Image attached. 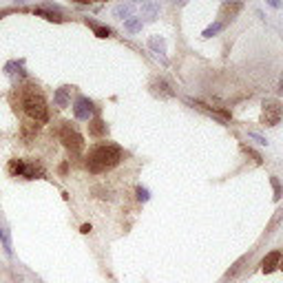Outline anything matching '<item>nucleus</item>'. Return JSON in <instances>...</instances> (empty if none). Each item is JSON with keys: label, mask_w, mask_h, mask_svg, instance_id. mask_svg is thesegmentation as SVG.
Masks as SVG:
<instances>
[{"label": "nucleus", "mask_w": 283, "mask_h": 283, "mask_svg": "<svg viewBox=\"0 0 283 283\" xmlns=\"http://www.w3.org/2000/svg\"><path fill=\"white\" fill-rule=\"evenodd\" d=\"M22 106H25V113L33 119L35 124H44L49 119V106H47V100L40 91L35 88H29L25 91V97H22Z\"/></svg>", "instance_id": "f03ea898"}, {"label": "nucleus", "mask_w": 283, "mask_h": 283, "mask_svg": "<svg viewBox=\"0 0 283 283\" xmlns=\"http://www.w3.org/2000/svg\"><path fill=\"white\" fill-rule=\"evenodd\" d=\"M18 2H22V0H18Z\"/></svg>", "instance_id": "2f4dec72"}, {"label": "nucleus", "mask_w": 283, "mask_h": 283, "mask_svg": "<svg viewBox=\"0 0 283 283\" xmlns=\"http://www.w3.org/2000/svg\"><path fill=\"white\" fill-rule=\"evenodd\" d=\"M33 13H35V16L47 18V20H51V22H60V20H62V18H60V11H49V9H33Z\"/></svg>", "instance_id": "dca6fc26"}, {"label": "nucleus", "mask_w": 283, "mask_h": 283, "mask_svg": "<svg viewBox=\"0 0 283 283\" xmlns=\"http://www.w3.org/2000/svg\"><path fill=\"white\" fill-rule=\"evenodd\" d=\"M239 11H241V2H224L219 9V22H224V25L228 27Z\"/></svg>", "instance_id": "423d86ee"}, {"label": "nucleus", "mask_w": 283, "mask_h": 283, "mask_svg": "<svg viewBox=\"0 0 283 283\" xmlns=\"http://www.w3.org/2000/svg\"><path fill=\"white\" fill-rule=\"evenodd\" d=\"M124 29L131 31V33L142 31V18H126V20H124Z\"/></svg>", "instance_id": "f3484780"}, {"label": "nucleus", "mask_w": 283, "mask_h": 283, "mask_svg": "<svg viewBox=\"0 0 283 283\" xmlns=\"http://www.w3.org/2000/svg\"><path fill=\"white\" fill-rule=\"evenodd\" d=\"M135 193H137V199H140V201H148V199H150L148 188H144V186H137Z\"/></svg>", "instance_id": "4be33fe9"}, {"label": "nucleus", "mask_w": 283, "mask_h": 283, "mask_svg": "<svg viewBox=\"0 0 283 283\" xmlns=\"http://www.w3.org/2000/svg\"><path fill=\"white\" fill-rule=\"evenodd\" d=\"M243 263H246V256H241V259H237V261H234V263H232V268H230L228 272H226V279H232L234 274H237L239 270H241V265H243Z\"/></svg>", "instance_id": "6ab92c4d"}, {"label": "nucleus", "mask_w": 283, "mask_h": 283, "mask_svg": "<svg viewBox=\"0 0 283 283\" xmlns=\"http://www.w3.org/2000/svg\"><path fill=\"white\" fill-rule=\"evenodd\" d=\"M226 29V25H224V22H219V20H217V22H212V25L210 27H206V29H203V38H212V35H215V33H219V31H224Z\"/></svg>", "instance_id": "a211bd4d"}, {"label": "nucleus", "mask_w": 283, "mask_h": 283, "mask_svg": "<svg viewBox=\"0 0 283 283\" xmlns=\"http://www.w3.org/2000/svg\"><path fill=\"white\" fill-rule=\"evenodd\" d=\"M35 133H38V124H22V135H25V140H31Z\"/></svg>", "instance_id": "aec40b11"}, {"label": "nucleus", "mask_w": 283, "mask_h": 283, "mask_svg": "<svg viewBox=\"0 0 283 283\" xmlns=\"http://www.w3.org/2000/svg\"><path fill=\"white\" fill-rule=\"evenodd\" d=\"M224 2H241V0H224Z\"/></svg>", "instance_id": "c85d7f7f"}, {"label": "nucleus", "mask_w": 283, "mask_h": 283, "mask_svg": "<svg viewBox=\"0 0 283 283\" xmlns=\"http://www.w3.org/2000/svg\"><path fill=\"white\" fill-rule=\"evenodd\" d=\"M122 159V148L117 144H100L95 148H91L86 159V168L93 175H100V172H106L111 168H115Z\"/></svg>", "instance_id": "f257e3e1"}, {"label": "nucleus", "mask_w": 283, "mask_h": 283, "mask_svg": "<svg viewBox=\"0 0 283 283\" xmlns=\"http://www.w3.org/2000/svg\"><path fill=\"white\" fill-rule=\"evenodd\" d=\"M0 239H2V230H0Z\"/></svg>", "instance_id": "7c9ffc66"}, {"label": "nucleus", "mask_w": 283, "mask_h": 283, "mask_svg": "<svg viewBox=\"0 0 283 283\" xmlns=\"http://www.w3.org/2000/svg\"><path fill=\"white\" fill-rule=\"evenodd\" d=\"M133 13V4H117V7L113 9V16L119 18V20H126V18H131Z\"/></svg>", "instance_id": "4468645a"}, {"label": "nucleus", "mask_w": 283, "mask_h": 283, "mask_svg": "<svg viewBox=\"0 0 283 283\" xmlns=\"http://www.w3.org/2000/svg\"><path fill=\"white\" fill-rule=\"evenodd\" d=\"M270 181H272V188H274V199H281V195H283V188H281V181L277 179V177H270Z\"/></svg>", "instance_id": "412c9836"}, {"label": "nucleus", "mask_w": 283, "mask_h": 283, "mask_svg": "<svg viewBox=\"0 0 283 283\" xmlns=\"http://www.w3.org/2000/svg\"><path fill=\"white\" fill-rule=\"evenodd\" d=\"M75 2H80V4H88V2H93V0H75Z\"/></svg>", "instance_id": "cd10ccee"}, {"label": "nucleus", "mask_w": 283, "mask_h": 283, "mask_svg": "<svg viewBox=\"0 0 283 283\" xmlns=\"http://www.w3.org/2000/svg\"><path fill=\"white\" fill-rule=\"evenodd\" d=\"M142 16H144L146 20H155V18L159 16V2H155V0H146V2L142 4Z\"/></svg>", "instance_id": "9d476101"}, {"label": "nucleus", "mask_w": 283, "mask_h": 283, "mask_svg": "<svg viewBox=\"0 0 283 283\" xmlns=\"http://www.w3.org/2000/svg\"><path fill=\"white\" fill-rule=\"evenodd\" d=\"M80 230H82L84 234H88V232H91V226H88V224H84V226H82V228H80Z\"/></svg>", "instance_id": "393cba45"}, {"label": "nucleus", "mask_w": 283, "mask_h": 283, "mask_svg": "<svg viewBox=\"0 0 283 283\" xmlns=\"http://www.w3.org/2000/svg\"><path fill=\"white\" fill-rule=\"evenodd\" d=\"M279 263H281V252L274 250V252H270V255H265V259L261 261V270H263L265 274H270L279 268Z\"/></svg>", "instance_id": "6e6552de"}, {"label": "nucleus", "mask_w": 283, "mask_h": 283, "mask_svg": "<svg viewBox=\"0 0 283 283\" xmlns=\"http://www.w3.org/2000/svg\"><path fill=\"white\" fill-rule=\"evenodd\" d=\"M42 175H44L42 166H38V164H31V162H25V159H22L20 177H27V179H38V177H42Z\"/></svg>", "instance_id": "1a4fd4ad"}, {"label": "nucleus", "mask_w": 283, "mask_h": 283, "mask_svg": "<svg viewBox=\"0 0 283 283\" xmlns=\"http://www.w3.org/2000/svg\"><path fill=\"white\" fill-rule=\"evenodd\" d=\"M88 135L91 137H104L106 135V124L100 117H93L88 122Z\"/></svg>", "instance_id": "9b49d317"}, {"label": "nucleus", "mask_w": 283, "mask_h": 283, "mask_svg": "<svg viewBox=\"0 0 283 283\" xmlns=\"http://www.w3.org/2000/svg\"><path fill=\"white\" fill-rule=\"evenodd\" d=\"M133 2H142V4H144V2H146V0H133Z\"/></svg>", "instance_id": "c756f323"}, {"label": "nucleus", "mask_w": 283, "mask_h": 283, "mask_svg": "<svg viewBox=\"0 0 283 283\" xmlns=\"http://www.w3.org/2000/svg\"><path fill=\"white\" fill-rule=\"evenodd\" d=\"M281 115H283V109L277 100H265L263 102V109H261V122L265 126H277L281 122Z\"/></svg>", "instance_id": "20e7f679"}, {"label": "nucleus", "mask_w": 283, "mask_h": 283, "mask_svg": "<svg viewBox=\"0 0 283 283\" xmlns=\"http://www.w3.org/2000/svg\"><path fill=\"white\" fill-rule=\"evenodd\" d=\"M69 86H60L56 91V95H53V102H56V106H60V109H66L69 106Z\"/></svg>", "instance_id": "f8f14e48"}, {"label": "nucleus", "mask_w": 283, "mask_h": 283, "mask_svg": "<svg viewBox=\"0 0 283 283\" xmlns=\"http://www.w3.org/2000/svg\"><path fill=\"white\" fill-rule=\"evenodd\" d=\"M265 2H268L270 7H274V9H279V7H281V0H265Z\"/></svg>", "instance_id": "b1692460"}, {"label": "nucleus", "mask_w": 283, "mask_h": 283, "mask_svg": "<svg viewBox=\"0 0 283 283\" xmlns=\"http://www.w3.org/2000/svg\"><path fill=\"white\" fill-rule=\"evenodd\" d=\"M279 93H283V75H281V82H279Z\"/></svg>", "instance_id": "bb28decb"}, {"label": "nucleus", "mask_w": 283, "mask_h": 283, "mask_svg": "<svg viewBox=\"0 0 283 283\" xmlns=\"http://www.w3.org/2000/svg\"><path fill=\"white\" fill-rule=\"evenodd\" d=\"M186 2H188V0H172V4H177V7H184Z\"/></svg>", "instance_id": "a878e982"}, {"label": "nucleus", "mask_w": 283, "mask_h": 283, "mask_svg": "<svg viewBox=\"0 0 283 283\" xmlns=\"http://www.w3.org/2000/svg\"><path fill=\"white\" fill-rule=\"evenodd\" d=\"M150 91H153V95L162 97V100H168V97L175 95V93H172V88L166 84V80H162V78H155L153 82H150Z\"/></svg>", "instance_id": "0eeeda50"}, {"label": "nucleus", "mask_w": 283, "mask_h": 283, "mask_svg": "<svg viewBox=\"0 0 283 283\" xmlns=\"http://www.w3.org/2000/svg\"><path fill=\"white\" fill-rule=\"evenodd\" d=\"M248 137H250V140H255L256 144H268V140H265V137H261L259 133H248Z\"/></svg>", "instance_id": "5701e85b"}, {"label": "nucleus", "mask_w": 283, "mask_h": 283, "mask_svg": "<svg viewBox=\"0 0 283 283\" xmlns=\"http://www.w3.org/2000/svg\"><path fill=\"white\" fill-rule=\"evenodd\" d=\"M148 47L153 49L155 53H159L162 57H164V53H166V44H164V40H162V38H157V35L148 40ZM164 62H166V57H164Z\"/></svg>", "instance_id": "2eb2a0df"}, {"label": "nucleus", "mask_w": 283, "mask_h": 283, "mask_svg": "<svg viewBox=\"0 0 283 283\" xmlns=\"http://www.w3.org/2000/svg\"><path fill=\"white\" fill-rule=\"evenodd\" d=\"M38 283H40V281H38Z\"/></svg>", "instance_id": "473e14b6"}, {"label": "nucleus", "mask_w": 283, "mask_h": 283, "mask_svg": "<svg viewBox=\"0 0 283 283\" xmlns=\"http://www.w3.org/2000/svg\"><path fill=\"white\" fill-rule=\"evenodd\" d=\"M86 25L91 27V29H93V33H95L97 38H109V35H111V29H109V27H104V25H97L95 20H86Z\"/></svg>", "instance_id": "ddd939ff"}, {"label": "nucleus", "mask_w": 283, "mask_h": 283, "mask_svg": "<svg viewBox=\"0 0 283 283\" xmlns=\"http://www.w3.org/2000/svg\"><path fill=\"white\" fill-rule=\"evenodd\" d=\"M60 142L64 144V148L69 150L71 155L82 153V148H84L82 135H80L75 128H71L69 122H62V126H60Z\"/></svg>", "instance_id": "7ed1b4c3"}, {"label": "nucleus", "mask_w": 283, "mask_h": 283, "mask_svg": "<svg viewBox=\"0 0 283 283\" xmlns=\"http://www.w3.org/2000/svg\"><path fill=\"white\" fill-rule=\"evenodd\" d=\"M93 111H95V106H93V102L88 100V97H78L73 104V115L78 119H91L93 117Z\"/></svg>", "instance_id": "39448f33"}]
</instances>
